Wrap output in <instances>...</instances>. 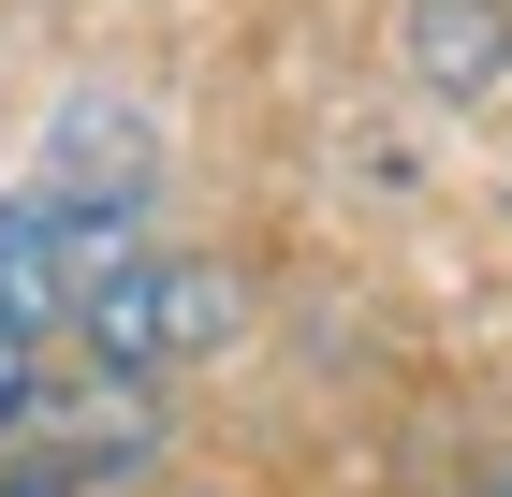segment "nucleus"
<instances>
[{"label":"nucleus","instance_id":"nucleus-6","mask_svg":"<svg viewBox=\"0 0 512 497\" xmlns=\"http://www.w3.org/2000/svg\"><path fill=\"white\" fill-rule=\"evenodd\" d=\"M0 497H74V468H15V483H0Z\"/></svg>","mask_w":512,"mask_h":497},{"label":"nucleus","instance_id":"nucleus-2","mask_svg":"<svg viewBox=\"0 0 512 497\" xmlns=\"http://www.w3.org/2000/svg\"><path fill=\"white\" fill-rule=\"evenodd\" d=\"M118 249L132 234L118 220H88V205H59L30 176V191H0V322H88V293H103V278H118Z\"/></svg>","mask_w":512,"mask_h":497},{"label":"nucleus","instance_id":"nucleus-1","mask_svg":"<svg viewBox=\"0 0 512 497\" xmlns=\"http://www.w3.org/2000/svg\"><path fill=\"white\" fill-rule=\"evenodd\" d=\"M220 337H235V278L205 264V249H147V234H132L118 278L88 293V351L132 366V381H161V366H191V351H220Z\"/></svg>","mask_w":512,"mask_h":497},{"label":"nucleus","instance_id":"nucleus-5","mask_svg":"<svg viewBox=\"0 0 512 497\" xmlns=\"http://www.w3.org/2000/svg\"><path fill=\"white\" fill-rule=\"evenodd\" d=\"M44 410V381H30V322H0V439Z\"/></svg>","mask_w":512,"mask_h":497},{"label":"nucleus","instance_id":"nucleus-7","mask_svg":"<svg viewBox=\"0 0 512 497\" xmlns=\"http://www.w3.org/2000/svg\"><path fill=\"white\" fill-rule=\"evenodd\" d=\"M483 497H512V468H498V483H483Z\"/></svg>","mask_w":512,"mask_h":497},{"label":"nucleus","instance_id":"nucleus-3","mask_svg":"<svg viewBox=\"0 0 512 497\" xmlns=\"http://www.w3.org/2000/svg\"><path fill=\"white\" fill-rule=\"evenodd\" d=\"M44 191L132 234V205H147V117H132V103H74V117H59V161H44Z\"/></svg>","mask_w":512,"mask_h":497},{"label":"nucleus","instance_id":"nucleus-4","mask_svg":"<svg viewBox=\"0 0 512 497\" xmlns=\"http://www.w3.org/2000/svg\"><path fill=\"white\" fill-rule=\"evenodd\" d=\"M498 59H512L498 0H410V74L425 88H498Z\"/></svg>","mask_w":512,"mask_h":497}]
</instances>
